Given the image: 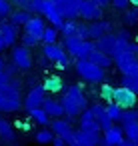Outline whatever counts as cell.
Wrapping results in <instances>:
<instances>
[{
	"label": "cell",
	"mask_w": 138,
	"mask_h": 146,
	"mask_svg": "<svg viewBox=\"0 0 138 146\" xmlns=\"http://www.w3.org/2000/svg\"><path fill=\"white\" fill-rule=\"evenodd\" d=\"M120 122H122V126H124V124H130V122H138V110H134V108H126V110H122Z\"/></svg>",
	"instance_id": "obj_33"
},
{
	"label": "cell",
	"mask_w": 138,
	"mask_h": 146,
	"mask_svg": "<svg viewBox=\"0 0 138 146\" xmlns=\"http://www.w3.org/2000/svg\"><path fill=\"white\" fill-rule=\"evenodd\" d=\"M78 126L82 128V130H90V132H100V126H98V122L94 120V116H92V112L88 110V108H84L80 114H78Z\"/></svg>",
	"instance_id": "obj_18"
},
{
	"label": "cell",
	"mask_w": 138,
	"mask_h": 146,
	"mask_svg": "<svg viewBox=\"0 0 138 146\" xmlns=\"http://www.w3.org/2000/svg\"><path fill=\"white\" fill-rule=\"evenodd\" d=\"M104 110H106V114L110 116L112 122H120V116H122V108H120V106H116L114 102H108V104L104 106Z\"/></svg>",
	"instance_id": "obj_31"
},
{
	"label": "cell",
	"mask_w": 138,
	"mask_h": 146,
	"mask_svg": "<svg viewBox=\"0 0 138 146\" xmlns=\"http://www.w3.org/2000/svg\"><path fill=\"white\" fill-rule=\"evenodd\" d=\"M44 98H46V90H44L42 86H34V88L26 94V98H24V108H26V110L40 108L42 102H44Z\"/></svg>",
	"instance_id": "obj_12"
},
{
	"label": "cell",
	"mask_w": 138,
	"mask_h": 146,
	"mask_svg": "<svg viewBox=\"0 0 138 146\" xmlns=\"http://www.w3.org/2000/svg\"><path fill=\"white\" fill-rule=\"evenodd\" d=\"M42 4H44V0H28V4L24 6V10L30 12V14H40L42 12Z\"/></svg>",
	"instance_id": "obj_35"
},
{
	"label": "cell",
	"mask_w": 138,
	"mask_h": 146,
	"mask_svg": "<svg viewBox=\"0 0 138 146\" xmlns=\"http://www.w3.org/2000/svg\"><path fill=\"white\" fill-rule=\"evenodd\" d=\"M60 104H62V108H64V116H66L70 122H72V118H78V114H80L84 108H88V100H86V96H84V92H82V86H78V84L68 86L66 92H64L62 98H60Z\"/></svg>",
	"instance_id": "obj_1"
},
{
	"label": "cell",
	"mask_w": 138,
	"mask_h": 146,
	"mask_svg": "<svg viewBox=\"0 0 138 146\" xmlns=\"http://www.w3.org/2000/svg\"><path fill=\"white\" fill-rule=\"evenodd\" d=\"M112 92H114V86L112 84H102V88H100V100L112 102Z\"/></svg>",
	"instance_id": "obj_37"
},
{
	"label": "cell",
	"mask_w": 138,
	"mask_h": 146,
	"mask_svg": "<svg viewBox=\"0 0 138 146\" xmlns=\"http://www.w3.org/2000/svg\"><path fill=\"white\" fill-rule=\"evenodd\" d=\"M124 22L130 24V26L138 24V6H134V8H126V10H124Z\"/></svg>",
	"instance_id": "obj_34"
},
{
	"label": "cell",
	"mask_w": 138,
	"mask_h": 146,
	"mask_svg": "<svg viewBox=\"0 0 138 146\" xmlns=\"http://www.w3.org/2000/svg\"><path fill=\"white\" fill-rule=\"evenodd\" d=\"M78 6H80V0H60V2H56L60 16L68 18V20L78 18Z\"/></svg>",
	"instance_id": "obj_13"
},
{
	"label": "cell",
	"mask_w": 138,
	"mask_h": 146,
	"mask_svg": "<svg viewBox=\"0 0 138 146\" xmlns=\"http://www.w3.org/2000/svg\"><path fill=\"white\" fill-rule=\"evenodd\" d=\"M122 138H124L122 126H116V124H112L108 130H104V136L100 138L98 146H116V144H120V142H122Z\"/></svg>",
	"instance_id": "obj_11"
},
{
	"label": "cell",
	"mask_w": 138,
	"mask_h": 146,
	"mask_svg": "<svg viewBox=\"0 0 138 146\" xmlns=\"http://www.w3.org/2000/svg\"><path fill=\"white\" fill-rule=\"evenodd\" d=\"M0 32H2V38H4L6 48L16 44V40H18V26H14L10 20L0 18Z\"/></svg>",
	"instance_id": "obj_10"
},
{
	"label": "cell",
	"mask_w": 138,
	"mask_h": 146,
	"mask_svg": "<svg viewBox=\"0 0 138 146\" xmlns=\"http://www.w3.org/2000/svg\"><path fill=\"white\" fill-rule=\"evenodd\" d=\"M40 14H44V18L52 24V26H60L62 24V16H60V12H58V8H56V2H52V0H44V4H42V12Z\"/></svg>",
	"instance_id": "obj_14"
},
{
	"label": "cell",
	"mask_w": 138,
	"mask_h": 146,
	"mask_svg": "<svg viewBox=\"0 0 138 146\" xmlns=\"http://www.w3.org/2000/svg\"><path fill=\"white\" fill-rule=\"evenodd\" d=\"M120 86H126V88H130L138 94V74H122Z\"/></svg>",
	"instance_id": "obj_29"
},
{
	"label": "cell",
	"mask_w": 138,
	"mask_h": 146,
	"mask_svg": "<svg viewBox=\"0 0 138 146\" xmlns=\"http://www.w3.org/2000/svg\"><path fill=\"white\" fill-rule=\"evenodd\" d=\"M50 144H52V146H66V142H64V140H62L60 136H54Z\"/></svg>",
	"instance_id": "obj_41"
},
{
	"label": "cell",
	"mask_w": 138,
	"mask_h": 146,
	"mask_svg": "<svg viewBox=\"0 0 138 146\" xmlns=\"http://www.w3.org/2000/svg\"><path fill=\"white\" fill-rule=\"evenodd\" d=\"M122 132H124V138L136 142L138 140V122H130V124H124L122 126Z\"/></svg>",
	"instance_id": "obj_30"
},
{
	"label": "cell",
	"mask_w": 138,
	"mask_h": 146,
	"mask_svg": "<svg viewBox=\"0 0 138 146\" xmlns=\"http://www.w3.org/2000/svg\"><path fill=\"white\" fill-rule=\"evenodd\" d=\"M74 68H76L78 76L84 78V80H88V82H102L106 78V68L90 62L88 58H78L74 62Z\"/></svg>",
	"instance_id": "obj_3"
},
{
	"label": "cell",
	"mask_w": 138,
	"mask_h": 146,
	"mask_svg": "<svg viewBox=\"0 0 138 146\" xmlns=\"http://www.w3.org/2000/svg\"><path fill=\"white\" fill-rule=\"evenodd\" d=\"M42 88H44L46 92H60V90L64 88V82H62L60 76H50V78L42 84Z\"/></svg>",
	"instance_id": "obj_26"
},
{
	"label": "cell",
	"mask_w": 138,
	"mask_h": 146,
	"mask_svg": "<svg viewBox=\"0 0 138 146\" xmlns=\"http://www.w3.org/2000/svg\"><path fill=\"white\" fill-rule=\"evenodd\" d=\"M58 36H60L58 28L50 24V26H44V32H42V36H40V42H44V44H52V42L58 40Z\"/></svg>",
	"instance_id": "obj_25"
},
{
	"label": "cell",
	"mask_w": 138,
	"mask_h": 146,
	"mask_svg": "<svg viewBox=\"0 0 138 146\" xmlns=\"http://www.w3.org/2000/svg\"><path fill=\"white\" fill-rule=\"evenodd\" d=\"M90 2H94L96 6H100V8H104V6H108V4H110V0H90Z\"/></svg>",
	"instance_id": "obj_43"
},
{
	"label": "cell",
	"mask_w": 138,
	"mask_h": 146,
	"mask_svg": "<svg viewBox=\"0 0 138 146\" xmlns=\"http://www.w3.org/2000/svg\"><path fill=\"white\" fill-rule=\"evenodd\" d=\"M42 110H44L50 118H60V116H64V108H62L60 100H54V98H44Z\"/></svg>",
	"instance_id": "obj_20"
},
{
	"label": "cell",
	"mask_w": 138,
	"mask_h": 146,
	"mask_svg": "<svg viewBox=\"0 0 138 146\" xmlns=\"http://www.w3.org/2000/svg\"><path fill=\"white\" fill-rule=\"evenodd\" d=\"M62 44H64V50L70 56H74L76 60L78 58H88V54L94 50V40H90V38L84 40V38H78V36H64Z\"/></svg>",
	"instance_id": "obj_2"
},
{
	"label": "cell",
	"mask_w": 138,
	"mask_h": 146,
	"mask_svg": "<svg viewBox=\"0 0 138 146\" xmlns=\"http://www.w3.org/2000/svg\"><path fill=\"white\" fill-rule=\"evenodd\" d=\"M90 112H92V116H94V120L98 122V126H100V132H104V130H108L114 122L110 120V116L106 114V110H104V106L102 104H92L90 108H88Z\"/></svg>",
	"instance_id": "obj_16"
},
{
	"label": "cell",
	"mask_w": 138,
	"mask_h": 146,
	"mask_svg": "<svg viewBox=\"0 0 138 146\" xmlns=\"http://www.w3.org/2000/svg\"><path fill=\"white\" fill-rule=\"evenodd\" d=\"M42 56H44L46 60L54 62L56 68H60V70H64V68L70 66V54L64 50V46H60V44H56V42H52V44H44Z\"/></svg>",
	"instance_id": "obj_5"
},
{
	"label": "cell",
	"mask_w": 138,
	"mask_h": 146,
	"mask_svg": "<svg viewBox=\"0 0 138 146\" xmlns=\"http://www.w3.org/2000/svg\"><path fill=\"white\" fill-rule=\"evenodd\" d=\"M34 138H36L38 144H50L52 138H54V132H52L50 128H42V130H38V132L34 134Z\"/></svg>",
	"instance_id": "obj_32"
},
{
	"label": "cell",
	"mask_w": 138,
	"mask_h": 146,
	"mask_svg": "<svg viewBox=\"0 0 138 146\" xmlns=\"http://www.w3.org/2000/svg\"><path fill=\"white\" fill-rule=\"evenodd\" d=\"M128 4H132V6H138V0H128Z\"/></svg>",
	"instance_id": "obj_47"
},
{
	"label": "cell",
	"mask_w": 138,
	"mask_h": 146,
	"mask_svg": "<svg viewBox=\"0 0 138 146\" xmlns=\"http://www.w3.org/2000/svg\"><path fill=\"white\" fill-rule=\"evenodd\" d=\"M20 42H22V46L30 48V46H36V44H40V38H36L34 34H28V32H24V34L20 36Z\"/></svg>",
	"instance_id": "obj_36"
},
{
	"label": "cell",
	"mask_w": 138,
	"mask_h": 146,
	"mask_svg": "<svg viewBox=\"0 0 138 146\" xmlns=\"http://www.w3.org/2000/svg\"><path fill=\"white\" fill-rule=\"evenodd\" d=\"M12 64L18 68V70H30L32 68V54L26 46L22 44H14L12 46Z\"/></svg>",
	"instance_id": "obj_7"
},
{
	"label": "cell",
	"mask_w": 138,
	"mask_h": 146,
	"mask_svg": "<svg viewBox=\"0 0 138 146\" xmlns=\"http://www.w3.org/2000/svg\"><path fill=\"white\" fill-rule=\"evenodd\" d=\"M88 60L94 62V64H98V66H102V68H110V66H112V58H110L108 54H104L102 50H98L96 46H94V50L88 54Z\"/></svg>",
	"instance_id": "obj_22"
},
{
	"label": "cell",
	"mask_w": 138,
	"mask_h": 146,
	"mask_svg": "<svg viewBox=\"0 0 138 146\" xmlns=\"http://www.w3.org/2000/svg\"><path fill=\"white\" fill-rule=\"evenodd\" d=\"M110 4H114V8H118V10H126L128 0H110Z\"/></svg>",
	"instance_id": "obj_39"
},
{
	"label": "cell",
	"mask_w": 138,
	"mask_h": 146,
	"mask_svg": "<svg viewBox=\"0 0 138 146\" xmlns=\"http://www.w3.org/2000/svg\"><path fill=\"white\" fill-rule=\"evenodd\" d=\"M118 42H120L118 34H116V32H108V34H104V36L96 38V40H94V46H96L98 50H102L104 54L112 56V54L118 50Z\"/></svg>",
	"instance_id": "obj_8"
},
{
	"label": "cell",
	"mask_w": 138,
	"mask_h": 146,
	"mask_svg": "<svg viewBox=\"0 0 138 146\" xmlns=\"http://www.w3.org/2000/svg\"><path fill=\"white\" fill-rule=\"evenodd\" d=\"M10 12H12L10 0H0V18H8Z\"/></svg>",
	"instance_id": "obj_38"
},
{
	"label": "cell",
	"mask_w": 138,
	"mask_h": 146,
	"mask_svg": "<svg viewBox=\"0 0 138 146\" xmlns=\"http://www.w3.org/2000/svg\"><path fill=\"white\" fill-rule=\"evenodd\" d=\"M78 18H84V20H98L102 18V8L96 6L90 0H80V6H78Z\"/></svg>",
	"instance_id": "obj_9"
},
{
	"label": "cell",
	"mask_w": 138,
	"mask_h": 146,
	"mask_svg": "<svg viewBox=\"0 0 138 146\" xmlns=\"http://www.w3.org/2000/svg\"><path fill=\"white\" fill-rule=\"evenodd\" d=\"M10 78H12V76H8L4 70H0V86H2V84H6V82H10Z\"/></svg>",
	"instance_id": "obj_40"
},
{
	"label": "cell",
	"mask_w": 138,
	"mask_h": 146,
	"mask_svg": "<svg viewBox=\"0 0 138 146\" xmlns=\"http://www.w3.org/2000/svg\"><path fill=\"white\" fill-rule=\"evenodd\" d=\"M4 68V60H2V56H0V70Z\"/></svg>",
	"instance_id": "obj_48"
},
{
	"label": "cell",
	"mask_w": 138,
	"mask_h": 146,
	"mask_svg": "<svg viewBox=\"0 0 138 146\" xmlns=\"http://www.w3.org/2000/svg\"><path fill=\"white\" fill-rule=\"evenodd\" d=\"M52 2H60V0H52Z\"/></svg>",
	"instance_id": "obj_50"
},
{
	"label": "cell",
	"mask_w": 138,
	"mask_h": 146,
	"mask_svg": "<svg viewBox=\"0 0 138 146\" xmlns=\"http://www.w3.org/2000/svg\"><path fill=\"white\" fill-rule=\"evenodd\" d=\"M6 48V44H4V38H2V32H0V52H2Z\"/></svg>",
	"instance_id": "obj_45"
},
{
	"label": "cell",
	"mask_w": 138,
	"mask_h": 146,
	"mask_svg": "<svg viewBox=\"0 0 138 146\" xmlns=\"http://www.w3.org/2000/svg\"><path fill=\"white\" fill-rule=\"evenodd\" d=\"M50 130L54 132V136L64 138L68 132H72V126H70V120H68L66 116H60V118L50 120Z\"/></svg>",
	"instance_id": "obj_19"
},
{
	"label": "cell",
	"mask_w": 138,
	"mask_h": 146,
	"mask_svg": "<svg viewBox=\"0 0 138 146\" xmlns=\"http://www.w3.org/2000/svg\"><path fill=\"white\" fill-rule=\"evenodd\" d=\"M30 16H32V14H30V12H26L24 8L12 10V12L8 14V18H10V22H12L14 26H24V24H26V20H28Z\"/></svg>",
	"instance_id": "obj_24"
},
{
	"label": "cell",
	"mask_w": 138,
	"mask_h": 146,
	"mask_svg": "<svg viewBox=\"0 0 138 146\" xmlns=\"http://www.w3.org/2000/svg\"><path fill=\"white\" fill-rule=\"evenodd\" d=\"M134 146H138V140H136V142H134Z\"/></svg>",
	"instance_id": "obj_49"
},
{
	"label": "cell",
	"mask_w": 138,
	"mask_h": 146,
	"mask_svg": "<svg viewBox=\"0 0 138 146\" xmlns=\"http://www.w3.org/2000/svg\"><path fill=\"white\" fill-rule=\"evenodd\" d=\"M20 106H22V100H14L0 94V112H18Z\"/></svg>",
	"instance_id": "obj_23"
},
{
	"label": "cell",
	"mask_w": 138,
	"mask_h": 146,
	"mask_svg": "<svg viewBox=\"0 0 138 146\" xmlns=\"http://www.w3.org/2000/svg\"><path fill=\"white\" fill-rule=\"evenodd\" d=\"M74 134H76V140L80 146H98V142L102 138L100 132H90V130H82V128L74 130Z\"/></svg>",
	"instance_id": "obj_17"
},
{
	"label": "cell",
	"mask_w": 138,
	"mask_h": 146,
	"mask_svg": "<svg viewBox=\"0 0 138 146\" xmlns=\"http://www.w3.org/2000/svg\"><path fill=\"white\" fill-rule=\"evenodd\" d=\"M30 112V116H32V120L36 122V124H40V126H48L50 124V116L42 110V106L40 108H32V110H28Z\"/></svg>",
	"instance_id": "obj_27"
},
{
	"label": "cell",
	"mask_w": 138,
	"mask_h": 146,
	"mask_svg": "<svg viewBox=\"0 0 138 146\" xmlns=\"http://www.w3.org/2000/svg\"><path fill=\"white\" fill-rule=\"evenodd\" d=\"M28 84H32V86H34V84H36V78H34V76H30V78H28Z\"/></svg>",
	"instance_id": "obj_46"
},
{
	"label": "cell",
	"mask_w": 138,
	"mask_h": 146,
	"mask_svg": "<svg viewBox=\"0 0 138 146\" xmlns=\"http://www.w3.org/2000/svg\"><path fill=\"white\" fill-rule=\"evenodd\" d=\"M110 58H112V64H116V68L122 74H138V56H134L126 48L114 52Z\"/></svg>",
	"instance_id": "obj_4"
},
{
	"label": "cell",
	"mask_w": 138,
	"mask_h": 146,
	"mask_svg": "<svg viewBox=\"0 0 138 146\" xmlns=\"http://www.w3.org/2000/svg\"><path fill=\"white\" fill-rule=\"evenodd\" d=\"M116 146H134V142H132V140H128V138H122V142H120V144H116Z\"/></svg>",
	"instance_id": "obj_44"
},
{
	"label": "cell",
	"mask_w": 138,
	"mask_h": 146,
	"mask_svg": "<svg viewBox=\"0 0 138 146\" xmlns=\"http://www.w3.org/2000/svg\"><path fill=\"white\" fill-rule=\"evenodd\" d=\"M10 4H14V6H18V8H24V6L28 4V0H10Z\"/></svg>",
	"instance_id": "obj_42"
},
{
	"label": "cell",
	"mask_w": 138,
	"mask_h": 146,
	"mask_svg": "<svg viewBox=\"0 0 138 146\" xmlns=\"http://www.w3.org/2000/svg\"><path fill=\"white\" fill-rule=\"evenodd\" d=\"M112 22H108V20H102V18H98V20H92V24H88V34H90V40H96V38H100V36H104V34H108V32H112Z\"/></svg>",
	"instance_id": "obj_15"
},
{
	"label": "cell",
	"mask_w": 138,
	"mask_h": 146,
	"mask_svg": "<svg viewBox=\"0 0 138 146\" xmlns=\"http://www.w3.org/2000/svg\"><path fill=\"white\" fill-rule=\"evenodd\" d=\"M112 102H114L116 106H120L122 110L134 108L136 102H138V94H136L134 90L126 88V86H120V88H114V92H112Z\"/></svg>",
	"instance_id": "obj_6"
},
{
	"label": "cell",
	"mask_w": 138,
	"mask_h": 146,
	"mask_svg": "<svg viewBox=\"0 0 138 146\" xmlns=\"http://www.w3.org/2000/svg\"><path fill=\"white\" fill-rule=\"evenodd\" d=\"M44 20L42 18H38V16H30L28 20H26V24H24V32H28V34H34L36 38H40L42 36V32H44Z\"/></svg>",
	"instance_id": "obj_21"
},
{
	"label": "cell",
	"mask_w": 138,
	"mask_h": 146,
	"mask_svg": "<svg viewBox=\"0 0 138 146\" xmlns=\"http://www.w3.org/2000/svg\"><path fill=\"white\" fill-rule=\"evenodd\" d=\"M0 138L6 140V142H12V140H14V130H12L10 122L4 120L2 116H0Z\"/></svg>",
	"instance_id": "obj_28"
}]
</instances>
